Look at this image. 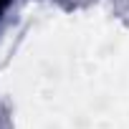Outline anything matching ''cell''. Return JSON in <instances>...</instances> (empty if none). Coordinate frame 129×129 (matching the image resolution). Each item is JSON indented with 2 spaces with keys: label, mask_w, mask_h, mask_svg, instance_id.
Wrapping results in <instances>:
<instances>
[{
  "label": "cell",
  "mask_w": 129,
  "mask_h": 129,
  "mask_svg": "<svg viewBox=\"0 0 129 129\" xmlns=\"http://www.w3.org/2000/svg\"><path fill=\"white\" fill-rule=\"evenodd\" d=\"M5 5H8V0H0V13L5 10Z\"/></svg>",
  "instance_id": "cell-1"
}]
</instances>
